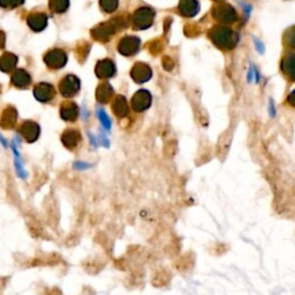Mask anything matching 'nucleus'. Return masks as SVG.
<instances>
[{
  "mask_svg": "<svg viewBox=\"0 0 295 295\" xmlns=\"http://www.w3.org/2000/svg\"><path fill=\"white\" fill-rule=\"evenodd\" d=\"M20 134L23 136L27 142L34 143L40 138V127L34 122H24L22 127L20 128Z\"/></svg>",
  "mask_w": 295,
  "mask_h": 295,
  "instance_id": "obj_1",
  "label": "nucleus"
},
{
  "mask_svg": "<svg viewBox=\"0 0 295 295\" xmlns=\"http://www.w3.org/2000/svg\"><path fill=\"white\" fill-rule=\"evenodd\" d=\"M61 141L65 147L68 150H74V149L78 147L79 142L81 141V135L80 132L78 130H67L63 133Z\"/></svg>",
  "mask_w": 295,
  "mask_h": 295,
  "instance_id": "obj_2",
  "label": "nucleus"
},
{
  "mask_svg": "<svg viewBox=\"0 0 295 295\" xmlns=\"http://www.w3.org/2000/svg\"><path fill=\"white\" fill-rule=\"evenodd\" d=\"M97 114H98V118H100V120L102 122V125L104 126L105 129L109 130L111 128V120L109 119L108 114L104 112V110H98Z\"/></svg>",
  "mask_w": 295,
  "mask_h": 295,
  "instance_id": "obj_3",
  "label": "nucleus"
},
{
  "mask_svg": "<svg viewBox=\"0 0 295 295\" xmlns=\"http://www.w3.org/2000/svg\"><path fill=\"white\" fill-rule=\"evenodd\" d=\"M74 168H75L76 170H79V171H82V170L88 169V168H89V165H88V164L82 163V161H76V163L74 164Z\"/></svg>",
  "mask_w": 295,
  "mask_h": 295,
  "instance_id": "obj_4",
  "label": "nucleus"
}]
</instances>
